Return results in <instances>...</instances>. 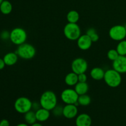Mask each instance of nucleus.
I'll return each instance as SVG.
<instances>
[{"mask_svg":"<svg viewBox=\"0 0 126 126\" xmlns=\"http://www.w3.org/2000/svg\"><path fill=\"white\" fill-rule=\"evenodd\" d=\"M39 103L41 108L52 111L57 105V97L52 91H45L41 95Z\"/></svg>","mask_w":126,"mask_h":126,"instance_id":"1","label":"nucleus"},{"mask_svg":"<svg viewBox=\"0 0 126 126\" xmlns=\"http://www.w3.org/2000/svg\"><path fill=\"white\" fill-rule=\"evenodd\" d=\"M105 82L110 87H118L122 82L121 74L114 69H109L105 72Z\"/></svg>","mask_w":126,"mask_h":126,"instance_id":"2","label":"nucleus"},{"mask_svg":"<svg viewBox=\"0 0 126 126\" xmlns=\"http://www.w3.org/2000/svg\"><path fill=\"white\" fill-rule=\"evenodd\" d=\"M16 52L21 59L30 60L35 56L36 49L32 44L25 43L18 46Z\"/></svg>","mask_w":126,"mask_h":126,"instance_id":"3","label":"nucleus"},{"mask_svg":"<svg viewBox=\"0 0 126 126\" xmlns=\"http://www.w3.org/2000/svg\"><path fill=\"white\" fill-rule=\"evenodd\" d=\"M63 34L69 40L77 41L81 35V28L77 23L68 22L64 27Z\"/></svg>","mask_w":126,"mask_h":126,"instance_id":"4","label":"nucleus"},{"mask_svg":"<svg viewBox=\"0 0 126 126\" xmlns=\"http://www.w3.org/2000/svg\"><path fill=\"white\" fill-rule=\"evenodd\" d=\"M27 33L23 28L20 27L15 28L10 32L9 39L15 45L20 46L26 42Z\"/></svg>","mask_w":126,"mask_h":126,"instance_id":"5","label":"nucleus"},{"mask_svg":"<svg viewBox=\"0 0 126 126\" xmlns=\"http://www.w3.org/2000/svg\"><path fill=\"white\" fill-rule=\"evenodd\" d=\"M32 101L26 97H18L14 102V108L17 112L21 114H25L32 109Z\"/></svg>","mask_w":126,"mask_h":126,"instance_id":"6","label":"nucleus"},{"mask_svg":"<svg viewBox=\"0 0 126 126\" xmlns=\"http://www.w3.org/2000/svg\"><path fill=\"white\" fill-rule=\"evenodd\" d=\"M110 38L115 41L124 40L126 37V30L125 27L121 25L113 26L109 30Z\"/></svg>","mask_w":126,"mask_h":126,"instance_id":"7","label":"nucleus"},{"mask_svg":"<svg viewBox=\"0 0 126 126\" xmlns=\"http://www.w3.org/2000/svg\"><path fill=\"white\" fill-rule=\"evenodd\" d=\"M79 95L73 89H66L62 92L60 98L65 104H75L78 102Z\"/></svg>","mask_w":126,"mask_h":126,"instance_id":"8","label":"nucleus"},{"mask_svg":"<svg viewBox=\"0 0 126 126\" xmlns=\"http://www.w3.org/2000/svg\"><path fill=\"white\" fill-rule=\"evenodd\" d=\"M71 70L77 75L86 73L88 69V63L85 59L79 57L74 59L71 63Z\"/></svg>","mask_w":126,"mask_h":126,"instance_id":"9","label":"nucleus"},{"mask_svg":"<svg viewBox=\"0 0 126 126\" xmlns=\"http://www.w3.org/2000/svg\"><path fill=\"white\" fill-rule=\"evenodd\" d=\"M113 68L121 74L126 73V55H119V57L113 62Z\"/></svg>","mask_w":126,"mask_h":126,"instance_id":"10","label":"nucleus"},{"mask_svg":"<svg viewBox=\"0 0 126 126\" xmlns=\"http://www.w3.org/2000/svg\"><path fill=\"white\" fill-rule=\"evenodd\" d=\"M93 43L91 38L87 34H82L77 39V45L82 50H87L91 48Z\"/></svg>","mask_w":126,"mask_h":126,"instance_id":"11","label":"nucleus"},{"mask_svg":"<svg viewBox=\"0 0 126 126\" xmlns=\"http://www.w3.org/2000/svg\"><path fill=\"white\" fill-rule=\"evenodd\" d=\"M78 113V106L75 104H66L63 107V116L67 119H73L77 116Z\"/></svg>","mask_w":126,"mask_h":126,"instance_id":"12","label":"nucleus"},{"mask_svg":"<svg viewBox=\"0 0 126 126\" xmlns=\"http://www.w3.org/2000/svg\"><path fill=\"white\" fill-rule=\"evenodd\" d=\"M76 126H91L92 124V119L89 114L86 113H82L76 117Z\"/></svg>","mask_w":126,"mask_h":126,"instance_id":"13","label":"nucleus"},{"mask_svg":"<svg viewBox=\"0 0 126 126\" xmlns=\"http://www.w3.org/2000/svg\"><path fill=\"white\" fill-rule=\"evenodd\" d=\"M37 121L39 122H44L47 120L50 115V111L41 107L35 111Z\"/></svg>","mask_w":126,"mask_h":126,"instance_id":"14","label":"nucleus"},{"mask_svg":"<svg viewBox=\"0 0 126 126\" xmlns=\"http://www.w3.org/2000/svg\"><path fill=\"white\" fill-rule=\"evenodd\" d=\"M18 56L16 52H8L4 56L3 60L6 65L12 66L18 61Z\"/></svg>","mask_w":126,"mask_h":126,"instance_id":"15","label":"nucleus"},{"mask_svg":"<svg viewBox=\"0 0 126 126\" xmlns=\"http://www.w3.org/2000/svg\"><path fill=\"white\" fill-rule=\"evenodd\" d=\"M105 72V71L100 67H94L91 70L90 72L91 77L93 79L96 81H100V80L103 79L104 78Z\"/></svg>","mask_w":126,"mask_h":126,"instance_id":"16","label":"nucleus"},{"mask_svg":"<svg viewBox=\"0 0 126 126\" xmlns=\"http://www.w3.org/2000/svg\"><path fill=\"white\" fill-rule=\"evenodd\" d=\"M65 82L68 86H75L78 82V75L74 72H70L66 75Z\"/></svg>","mask_w":126,"mask_h":126,"instance_id":"17","label":"nucleus"},{"mask_svg":"<svg viewBox=\"0 0 126 126\" xmlns=\"http://www.w3.org/2000/svg\"><path fill=\"white\" fill-rule=\"evenodd\" d=\"M74 89L79 95L86 94L89 91V85L87 82H78L75 86Z\"/></svg>","mask_w":126,"mask_h":126,"instance_id":"18","label":"nucleus"},{"mask_svg":"<svg viewBox=\"0 0 126 126\" xmlns=\"http://www.w3.org/2000/svg\"><path fill=\"white\" fill-rule=\"evenodd\" d=\"M12 5L7 0H3L0 5V12L4 15H8L12 12Z\"/></svg>","mask_w":126,"mask_h":126,"instance_id":"19","label":"nucleus"},{"mask_svg":"<svg viewBox=\"0 0 126 126\" xmlns=\"http://www.w3.org/2000/svg\"><path fill=\"white\" fill-rule=\"evenodd\" d=\"M66 20L69 23H77L79 20V14L75 10L70 11L66 15Z\"/></svg>","mask_w":126,"mask_h":126,"instance_id":"20","label":"nucleus"},{"mask_svg":"<svg viewBox=\"0 0 126 126\" xmlns=\"http://www.w3.org/2000/svg\"><path fill=\"white\" fill-rule=\"evenodd\" d=\"M24 118L27 124H30V125L33 124L37 121L36 117V113L32 110H30L27 113H25Z\"/></svg>","mask_w":126,"mask_h":126,"instance_id":"21","label":"nucleus"},{"mask_svg":"<svg viewBox=\"0 0 126 126\" xmlns=\"http://www.w3.org/2000/svg\"><path fill=\"white\" fill-rule=\"evenodd\" d=\"M78 103L79 105L83 106V107H86V106L89 105L90 103H91V98L89 95L86 94L81 95H79L78 100Z\"/></svg>","mask_w":126,"mask_h":126,"instance_id":"22","label":"nucleus"},{"mask_svg":"<svg viewBox=\"0 0 126 126\" xmlns=\"http://www.w3.org/2000/svg\"><path fill=\"white\" fill-rule=\"evenodd\" d=\"M116 49L119 55H126V40L124 39L119 41Z\"/></svg>","mask_w":126,"mask_h":126,"instance_id":"23","label":"nucleus"},{"mask_svg":"<svg viewBox=\"0 0 126 126\" xmlns=\"http://www.w3.org/2000/svg\"><path fill=\"white\" fill-rule=\"evenodd\" d=\"M119 54H118L116 49H110V50H108V53H107L108 59L112 62H114V60H116V59L119 57Z\"/></svg>","mask_w":126,"mask_h":126,"instance_id":"24","label":"nucleus"},{"mask_svg":"<svg viewBox=\"0 0 126 126\" xmlns=\"http://www.w3.org/2000/svg\"><path fill=\"white\" fill-rule=\"evenodd\" d=\"M63 107L61 105H57L52 110V113L55 116H61L63 115Z\"/></svg>","mask_w":126,"mask_h":126,"instance_id":"25","label":"nucleus"},{"mask_svg":"<svg viewBox=\"0 0 126 126\" xmlns=\"http://www.w3.org/2000/svg\"><path fill=\"white\" fill-rule=\"evenodd\" d=\"M87 76L85 73L79 74L78 75V82H87Z\"/></svg>","mask_w":126,"mask_h":126,"instance_id":"26","label":"nucleus"},{"mask_svg":"<svg viewBox=\"0 0 126 126\" xmlns=\"http://www.w3.org/2000/svg\"><path fill=\"white\" fill-rule=\"evenodd\" d=\"M89 36L91 38V40L92 41L93 43H95V42H97V41L99 39V36H98V33H97V31L95 32H94L93 33H92L91 34L89 35Z\"/></svg>","mask_w":126,"mask_h":126,"instance_id":"27","label":"nucleus"},{"mask_svg":"<svg viewBox=\"0 0 126 126\" xmlns=\"http://www.w3.org/2000/svg\"><path fill=\"white\" fill-rule=\"evenodd\" d=\"M1 38H2V39H4V40H6V39H9L10 33L9 32H7V31H4V32H2V33H1Z\"/></svg>","mask_w":126,"mask_h":126,"instance_id":"28","label":"nucleus"},{"mask_svg":"<svg viewBox=\"0 0 126 126\" xmlns=\"http://www.w3.org/2000/svg\"><path fill=\"white\" fill-rule=\"evenodd\" d=\"M0 126H10L9 122L7 119H2L0 121Z\"/></svg>","mask_w":126,"mask_h":126,"instance_id":"29","label":"nucleus"},{"mask_svg":"<svg viewBox=\"0 0 126 126\" xmlns=\"http://www.w3.org/2000/svg\"><path fill=\"white\" fill-rule=\"evenodd\" d=\"M6 66V64H5L4 61L3 59H1L0 58V70L4 69V68Z\"/></svg>","mask_w":126,"mask_h":126,"instance_id":"30","label":"nucleus"},{"mask_svg":"<svg viewBox=\"0 0 126 126\" xmlns=\"http://www.w3.org/2000/svg\"><path fill=\"white\" fill-rule=\"evenodd\" d=\"M16 126H29L28 124H24V123H20V124H18V125Z\"/></svg>","mask_w":126,"mask_h":126,"instance_id":"31","label":"nucleus"},{"mask_svg":"<svg viewBox=\"0 0 126 126\" xmlns=\"http://www.w3.org/2000/svg\"><path fill=\"white\" fill-rule=\"evenodd\" d=\"M31 126H42L41 124H39V123H35L33 124H32V125H31Z\"/></svg>","mask_w":126,"mask_h":126,"instance_id":"32","label":"nucleus"},{"mask_svg":"<svg viewBox=\"0 0 126 126\" xmlns=\"http://www.w3.org/2000/svg\"><path fill=\"white\" fill-rule=\"evenodd\" d=\"M2 1H3V0H0V5H1V2H2Z\"/></svg>","mask_w":126,"mask_h":126,"instance_id":"33","label":"nucleus"},{"mask_svg":"<svg viewBox=\"0 0 126 126\" xmlns=\"http://www.w3.org/2000/svg\"><path fill=\"white\" fill-rule=\"evenodd\" d=\"M124 27H125V28H126V23L125 25H124Z\"/></svg>","mask_w":126,"mask_h":126,"instance_id":"34","label":"nucleus"}]
</instances>
